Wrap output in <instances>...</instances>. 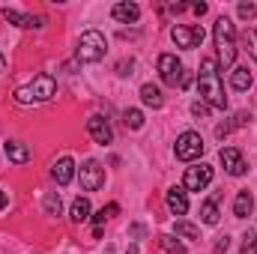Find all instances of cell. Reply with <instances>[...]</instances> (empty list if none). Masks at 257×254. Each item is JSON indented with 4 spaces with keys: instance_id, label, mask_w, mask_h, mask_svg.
Listing matches in <instances>:
<instances>
[{
    "instance_id": "obj_1",
    "label": "cell",
    "mask_w": 257,
    "mask_h": 254,
    "mask_svg": "<svg viewBox=\"0 0 257 254\" xmlns=\"http://www.w3.org/2000/svg\"><path fill=\"white\" fill-rule=\"evenodd\" d=\"M197 90H200V102H206L209 108H227V96H224V84L218 75V63L215 57L200 60V72H197Z\"/></svg>"
},
{
    "instance_id": "obj_2",
    "label": "cell",
    "mask_w": 257,
    "mask_h": 254,
    "mask_svg": "<svg viewBox=\"0 0 257 254\" xmlns=\"http://www.w3.org/2000/svg\"><path fill=\"white\" fill-rule=\"evenodd\" d=\"M212 39H215V51H218L215 63L221 66V69H230L233 60H236V30H233V21L221 15V18L215 21Z\"/></svg>"
},
{
    "instance_id": "obj_3",
    "label": "cell",
    "mask_w": 257,
    "mask_h": 254,
    "mask_svg": "<svg viewBox=\"0 0 257 254\" xmlns=\"http://www.w3.org/2000/svg\"><path fill=\"white\" fill-rule=\"evenodd\" d=\"M54 96H57V81L51 75H36L30 84L15 90L18 105H42V102H51Z\"/></svg>"
},
{
    "instance_id": "obj_4",
    "label": "cell",
    "mask_w": 257,
    "mask_h": 254,
    "mask_svg": "<svg viewBox=\"0 0 257 254\" xmlns=\"http://www.w3.org/2000/svg\"><path fill=\"white\" fill-rule=\"evenodd\" d=\"M105 51H108V42H105V36L99 33V30H87V33H81V39H78V60L81 63H99L102 57H105Z\"/></svg>"
},
{
    "instance_id": "obj_5",
    "label": "cell",
    "mask_w": 257,
    "mask_h": 254,
    "mask_svg": "<svg viewBox=\"0 0 257 254\" xmlns=\"http://www.w3.org/2000/svg\"><path fill=\"white\" fill-rule=\"evenodd\" d=\"M177 159H183V162H194V159H200L203 156V138L197 135V132H183L180 138H177Z\"/></svg>"
},
{
    "instance_id": "obj_6",
    "label": "cell",
    "mask_w": 257,
    "mask_h": 254,
    "mask_svg": "<svg viewBox=\"0 0 257 254\" xmlns=\"http://www.w3.org/2000/svg\"><path fill=\"white\" fill-rule=\"evenodd\" d=\"M203 27H197V24H177L174 30H171V39L177 42V48H186V51H192L197 48L200 42H203Z\"/></svg>"
},
{
    "instance_id": "obj_7",
    "label": "cell",
    "mask_w": 257,
    "mask_h": 254,
    "mask_svg": "<svg viewBox=\"0 0 257 254\" xmlns=\"http://www.w3.org/2000/svg\"><path fill=\"white\" fill-rule=\"evenodd\" d=\"M78 177H81V189L84 191H99L105 186V168H102L96 159H87V162L81 165Z\"/></svg>"
},
{
    "instance_id": "obj_8",
    "label": "cell",
    "mask_w": 257,
    "mask_h": 254,
    "mask_svg": "<svg viewBox=\"0 0 257 254\" xmlns=\"http://www.w3.org/2000/svg\"><path fill=\"white\" fill-rule=\"evenodd\" d=\"M159 75L168 87H180L183 81V63L177 60V54H162L159 57Z\"/></svg>"
},
{
    "instance_id": "obj_9",
    "label": "cell",
    "mask_w": 257,
    "mask_h": 254,
    "mask_svg": "<svg viewBox=\"0 0 257 254\" xmlns=\"http://www.w3.org/2000/svg\"><path fill=\"white\" fill-rule=\"evenodd\" d=\"M212 183V168L209 165H194L186 171V180H183V189L186 191H203Z\"/></svg>"
},
{
    "instance_id": "obj_10",
    "label": "cell",
    "mask_w": 257,
    "mask_h": 254,
    "mask_svg": "<svg viewBox=\"0 0 257 254\" xmlns=\"http://www.w3.org/2000/svg\"><path fill=\"white\" fill-rule=\"evenodd\" d=\"M87 132H90V138H93L96 144H102V147H108V144L114 141V129H111V123H108L102 114H93V117L87 120Z\"/></svg>"
},
{
    "instance_id": "obj_11",
    "label": "cell",
    "mask_w": 257,
    "mask_h": 254,
    "mask_svg": "<svg viewBox=\"0 0 257 254\" xmlns=\"http://www.w3.org/2000/svg\"><path fill=\"white\" fill-rule=\"evenodd\" d=\"M221 165H224V171L230 177H242L248 171V165H245V159H242V153L236 147H224L221 150Z\"/></svg>"
},
{
    "instance_id": "obj_12",
    "label": "cell",
    "mask_w": 257,
    "mask_h": 254,
    "mask_svg": "<svg viewBox=\"0 0 257 254\" xmlns=\"http://www.w3.org/2000/svg\"><path fill=\"white\" fill-rule=\"evenodd\" d=\"M3 18L9 21V24H18V27H30V30H39L42 24H45V18L42 15H24V12H18V9H3Z\"/></svg>"
},
{
    "instance_id": "obj_13",
    "label": "cell",
    "mask_w": 257,
    "mask_h": 254,
    "mask_svg": "<svg viewBox=\"0 0 257 254\" xmlns=\"http://www.w3.org/2000/svg\"><path fill=\"white\" fill-rule=\"evenodd\" d=\"M51 177H54V183L57 186H69L72 183V177H75V162L63 156V159H57L54 162V168H51Z\"/></svg>"
},
{
    "instance_id": "obj_14",
    "label": "cell",
    "mask_w": 257,
    "mask_h": 254,
    "mask_svg": "<svg viewBox=\"0 0 257 254\" xmlns=\"http://www.w3.org/2000/svg\"><path fill=\"white\" fill-rule=\"evenodd\" d=\"M165 200H168V209H171L174 215H186V212H189V197H186V189H177V186H174V189H168V197H165Z\"/></svg>"
},
{
    "instance_id": "obj_15",
    "label": "cell",
    "mask_w": 257,
    "mask_h": 254,
    "mask_svg": "<svg viewBox=\"0 0 257 254\" xmlns=\"http://www.w3.org/2000/svg\"><path fill=\"white\" fill-rule=\"evenodd\" d=\"M111 15H114L120 24H135V21L141 18V6H138V3H114Z\"/></svg>"
},
{
    "instance_id": "obj_16",
    "label": "cell",
    "mask_w": 257,
    "mask_h": 254,
    "mask_svg": "<svg viewBox=\"0 0 257 254\" xmlns=\"http://www.w3.org/2000/svg\"><path fill=\"white\" fill-rule=\"evenodd\" d=\"M3 150H6V159L15 162V165H27V162H30V147L21 144V141H6Z\"/></svg>"
},
{
    "instance_id": "obj_17",
    "label": "cell",
    "mask_w": 257,
    "mask_h": 254,
    "mask_svg": "<svg viewBox=\"0 0 257 254\" xmlns=\"http://www.w3.org/2000/svg\"><path fill=\"white\" fill-rule=\"evenodd\" d=\"M141 102H144L147 108L159 111V108L165 105V96H162V90H159L156 84H144V87H141Z\"/></svg>"
},
{
    "instance_id": "obj_18",
    "label": "cell",
    "mask_w": 257,
    "mask_h": 254,
    "mask_svg": "<svg viewBox=\"0 0 257 254\" xmlns=\"http://www.w3.org/2000/svg\"><path fill=\"white\" fill-rule=\"evenodd\" d=\"M251 209H254V197H251L248 189H242L236 194V200H233V215H236V218H248Z\"/></svg>"
},
{
    "instance_id": "obj_19",
    "label": "cell",
    "mask_w": 257,
    "mask_h": 254,
    "mask_svg": "<svg viewBox=\"0 0 257 254\" xmlns=\"http://www.w3.org/2000/svg\"><path fill=\"white\" fill-rule=\"evenodd\" d=\"M251 84H254V78H251L248 66H236V69L230 72V87H233V90H248Z\"/></svg>"
},
{
    "instance_id": "obj_20",
    "label": "cell",
    "mask_w": 257,
    "mask_h": 254,
    "mask_svg": "<svg viewBox=\"0 0 257 254\" xmlns=\"http://www.w3.org/2000/svg\"><path fill=\"white\" fill-rule=\"evenodd\" d=\"M69 218H72L75 224L87 221V218H90V200H87V197H75V203H72V212H69Z\"/></svg>"
},
{
    "instance_id": "obj_21",
    "label": "cell",
    "mask_w": 257,
    "mask_h": 254,
    "mask_svg": "<svg viewBox=\"0 0 257 254\" xmlns=\"http://www.w3.org/2000/svg\"><path fill=\"white\" fill-rule=\"evenodd\" d=\"M200 218H203V224H218V200H215V197L203 200V206H200Z\"/></svg>"
},
{
    "instance_id": "obj_22",
    "label": "cell",
    "mask_w": 257,
    "mask_h": 254,
    "mask_svg": "<svg viewBox=\"0 0 257 254\" xmlns=\"http://www.w3.org/2000/svg\"><path fill=\"white\" fill-rule=\"evenodd\" d=\"M42 206H45L48 215H60V212H63V200H60V194H54V191H48V194L42 197Z\"/></svg>"
},
{
    "instance_id": "obj_23",
    "label": "cell",
    "mask_w": 257,
    "mask_h": 254,
    "mask_svg": "<svg viewBox=\"0 0 257 254\" xmlns=\"http://www.w3.org/2000/svg\"><path fill=\"white\" fill-rule=\"evenodd\" d=\"M174 227H177V236H186V239H200V227H194V224L183 221V218H180Z\"/></svg>"
},
{
    "instance_id": "obj_24",
    "label": "cell",
    "mask_w": 257,
    "mask_h": 254,
    "mask_svg": "<svg viewBox=\"0 0 257 254\" xmlns=\"http://www.w3.org/2000/svg\"><path fill=\"white\" fill-rule=\"evenodd\" d=\"M123 120H126V129H141L144 126V114H141L138 108H128L126 114H123Z\"/></svg>"
},
{
    "instance_id": "obj_25",
    "label": "cell",
    "mask_w": 257,
    "mask_h": 254,
    "mask_svg": "<svg viewBox=\"0 0 257 254\" xmlns=\"http://www.w3.org/2000/svg\"><path fill=\"white\" fill-rule=\"evenodd\" d=\"M159 242H162V248H165L168 254H186V248H183L174 236H168V233H165V236H159Z\"/></svg>"
},
{
    "instance_id": "obj_26",
    "label": "cell",
    "mask_w": 257,
    "mask_h": 254,
    "mask_svg": "<svg viewBox=\"0 0 257 254\" xmlns=\"http://www.w3.org/2000/svg\"><path fill=\"white\" fill-rule=\"evenodd\" d=\"M236 12H239V18L251 21V18L257 15V6H254V3H239V6H236Z\"/></svg>"
},
{
    "instance_id": "obj_27",
    "label": "cell",
    "mask_w": 257,
    "mask_h": 254,
    "mask_svg": "<svg viewBox=\"0 0 257 254\" xmlns=\"http://www.w3.org/2000/svg\"><path fill=\"white\" fill-rule=\"evenodd\" d=\"M245 42H248V54L257 60V30H248V36H245Z\"/></svg>"
},
{
    "instance_id": "obj_28",
    "label": "cell",
    "mask_w": 257,
    "mask_h": 254,
    "mask_svg": "<svg viewBox=\"0 0 257 254\" xmlns=\"http://www.w3.org/2000/svg\"><path fill=\"white\" fill-rule=\"evenodd\" d=\"M192 114L194 117H206L209 114V105L206 102H192Z\"/></svg>"
},
{
    "instance_id": "obj_29",
    "label": "cell",
    "mask_w": 257,
    "mask_h": 254,
    "mask_svg": "<svg viewBox=\"0 0 257 254\" xmlns=\"http://www.w3.org/2000/svg\"><path fill=\"white\" fill-rule=\"evenodd\" d=\"M132 69H135V60H123V63H117V75H132Z\"/></svg>"
},
{
    "instance_id": "obj_30",
    "label": "cell",
    "mask_w": 257,
    "mask_h": 254,
    "mask_svg": "<svg viewBox=\"0 0 257 254\" xmlns=\"http://www.w3.org/2000/svg\"><path fill=\"white\" fill-rule=\"evenodd\" d=\"M233 129H236L233 123H221V126H215V138H227Z\"/></svg>"
},
{
    "instance_id": "obj_31",
    "label": "cell",
    "mask_w": 257,
    "mask_h": 254,
    "mask_svg": "<svg viewBox=\"0 0 257 254\" xmlns=\"http://www.w3.org/2000/svg\"><path fill=\"white\" fill-rule=\"evenodd\" d=\"M224 251H227V236H218V242H215L212 254H224Z\"/></svg>"
},
{
    "instance_id": "obj_32",
    "label": "cell",
    "mask_w": 257,
    "mask_h": 254,
    "mask_svg": "<svg viewBox=\"0 0 257 254\" xmlns=\"http://www.w3.org/2000/svg\"><path fill=\"white\" fill-rule=\"evenodd\" d=\"M192 9H194V12H197V15H203V12H206V3H194Z\"/></svg>"
},
{
    "instance_id": "obj_33",
    "label": "cell",
    "mask_w": 257,
    "mask_h": 254,
    "mask_svg": "<svg viewBox=\"0 0 257 254\" xmlns=\"http://www.w3.org/2000/svg\"><path fill=\"white\" fill-rule=\"evenodd\" d=\"M6 72V60H3V54H0V75Z\"/></svg>"
},
{
    "instance_id": "obj_34",
    "label": "cell",
    "mask_w": 257,
    "mask_h": 254,
    "mask_svg": "<svg viewBox=\"0 0 257 254\" xmlns=\"http://www.w3.org/2000/svg\"><path fill=\"white\" fill-rule=\"evenodd\" d=\"M3 206H6V194L0 191V209H3Z\"/></svg>"
},
{
    "instance_id": "obj_35",
    "label": "cell",
    "mask_w": 257,
    "mask_h": 254,
    "mask_svg": "<svg viewBox=\"0 0 257 254\" xmlns=\"http://www.w3.org/2000/svg\"><path fill=\"white\" fill-rule=\"evenodd\" d=\"M251 251H254V254H257V236H254V248H251Z\"/></svg>"
}]
</instances>
